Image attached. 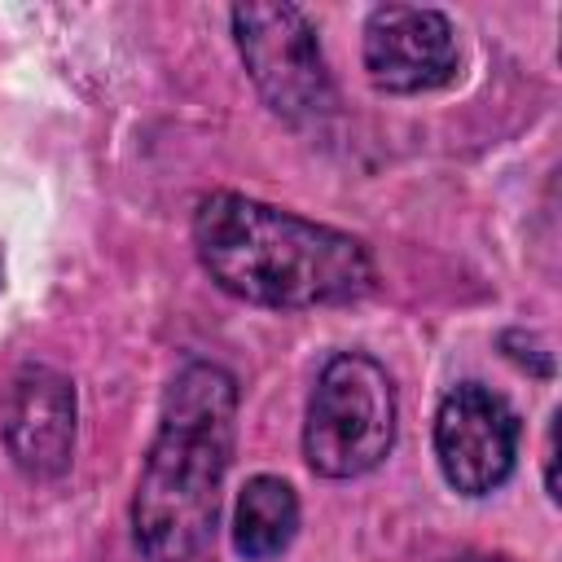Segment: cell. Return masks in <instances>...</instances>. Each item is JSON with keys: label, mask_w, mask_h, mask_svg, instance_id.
<instances>
[{"label": "cell", "mask_w": 562, "mask_h": 562, "mask_svg": "<svg viewBox=\"0 0 562 562\" xmlns=\"http://www.w3.org/2000/svg\"><path fill=\"white\" fill-rule=\"evenodd\" d=\"M193 246L224 294L259 307H329L373 285L360 237L228 189L198 202Z\"/></svg>", "instance_id": "6da1fadb"}, {"label": "cell", "mask_w": 562, "mask_h": 562, "mask_svg": "<svg viewBox=\"0 0 562 562\" xmlns=\"http://www.w3.org/2000/svg\"><path fill=\"white\" fill-rule=\"evenodd\" d=\"M233 417L237 382L228 369L193 360L171 378L132 496V536L149 562H189L211 544L233 461Z\"/></svg>", "instance_id": "7a4b0ae2"}, {"label": "cell", "mask_w": 562, "mask_h": 562, "mask_svg": "<svg viewBox=\"0 0 562 562\" xmlns=\"http://www.w3.org/2000/svg\"><path fill=\"white\" fill-rule=\"evenodd\" d=\"M395 443V386L373 356H334L307 400L303 457L325 479L373 470Z\"/></svg>", "instance_id": "3957f363"}, {"label": "cell", "mask_w": 562, "mask_h": 562, "mask_svg": "<svg viewBox=\"0 0 562 562\" xmlns=\"http://www.w3.org/2000/svg\"><path fill=\"white\" fill-rule=\"evenodd\" d=\"M233 40L255 79L259 97L281 119H316L334 105L329 70L316 44V31L303 9L294 4H237L233 9Z\"/></svg>", "instance_id": "277c9868"}, {"label": "cell", "mask_w": 562, "mask_h": 562, "mask_svg": "<svg viewBox=\"0 0 562 562\" xmlns=\"http://www.w3.org/2000/svg\"><path fill=\"white\" fill-rule=\"evenodd\" d=\"M518 430V413L505 395L483 382L452 386L435 413V457L448 487L461 496L496 492L514 474Z\"/></svg>", "instance_id": "5b68a950"}, {"label": "cell", "mask_w": 562, "mask_h": 562, "mask_svg": "<svg viewBox=\"0 0 562 562\" xmlns=\"http://www.w3.org/2000/svg\"><path fill=\"white\" fill-rule=\"evenodd\" d=\"M364 75L373 88L408 97L457 75V35L439 9L378 4L364 22Z\"/></svg>", "instance_id": "8992f818"}, {"label": "cell", "mask_w": 562, "mask_h": 562, "mask_svg": "<svg viewBox=\"0 0 562 562\" xmlns=\"http://www.w3.org/2000/svg\"><path fill=\"white\" fill-rule=\"evenodd\" d=\"M4 443L9 457L35 474L53 479L70 465L75 448V386L48 364H26L18 369L9 400H4Z\"/></svg>", "instance_id": "52a82bcc"}, {"label": "cell", "mask_w": 562, "mask_h": 562, "mask_svg": "<svg viewBox=\"0 0 562 562\" xmlns=\"http://www.w3.org/2000/svg\"><path fill=\"white\" fill-rule=\"evenodd\" d=\"M299 531V496L285 479L277 474H255L246 479L237 509H233V544L241 558L263 562L290 549Z\"/></svg>", "instance_id": "ba28073f"}, {"label": "cell", "mask_w": 562, "mask_h": 562, "mask_svg": "<svg viewBox=\"0 0 562 562\" xmlns=\"http://www.w3.org/2000/svg\"><path fill=\"white\" fill-rule=\"evenodd\" d=\"M461 562H509V558H501V553H465Z\"/></svg>", "instance_id": "9c48e42d"}]
</instances>
